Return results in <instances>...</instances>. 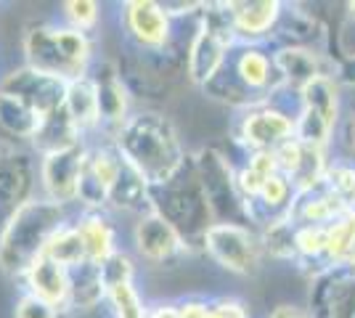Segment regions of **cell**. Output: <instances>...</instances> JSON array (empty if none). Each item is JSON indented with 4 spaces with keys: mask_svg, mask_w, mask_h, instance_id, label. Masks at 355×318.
Wrapping results in <instances>:
<instances>
[{
    "mask_svg": "<svg viewBox=\"0 0 355 318\" xmlns=\"http://www.w3.org/2000/svg\"><path fill=\"white\" fill-rule=\"evenodd\" d=\"M276 69L282 75V93L279 96H292L300 98V93L318 77H337V64L334 56H329L318 48H300V46H282L270 48ZM340 80V77H337Z\"/></svg>",
    "mask_w": 355,
    "mask_h": 318,
    "instance_id": "obj_14",
    "label": "cell"
},
{
    "mask_svg": "<svg viewBox=\"0 0 355 318\" xmlns=\"http://www.w3.org/2000/svg\"><path fill=\"white\" fill-rule=\"evenodd\" d=\"M324 186L329 191H334L342 202H347L350 207L355 204V162L350 157H329V165L324 173Z\"/></svg>",
    "mask_w": 355,
    "mask_h": 318,
    "instance_id": "obj_33",
    "label": "cell"
},
{
    "mask_svg": "<svg viewBox=\"0 0 355 318\" xmlns=\"http://www.w3.org/2000/svg\"><path fill=\"white\" fill-rule=\"evenodd\" d=\"M37 159L32 157V152L19 146L0 154V236L14 220L16 212L37 197Z\"/></svg>",
    "mask_w": 355,
    "mask_h": 318,
    "instance_id": "obj_12",
    "label": "cell"
},
{
    "mask_svg": "<svg viewBox=\"0 0 355 318\" xmlns=\"http://www.w3.org/2000/svg\"><path fill=\"white\" fill-rule=\"evenodd\" d=\"M101 279H104V287H117V284H130L135 279V263L128 252H114L109 260H104L101 265Z\"/></svg>",
    "mask_w": 355,
    "mask_h": 318,
    "instance_id": "obj_36",
    "label": "cell"
},
{
    "mask_svg": "<svg viewBox=\"0 0 355 318\" xmlns=\"http://www.w3.org/2000/svg\"><path fill=\"white\" fill-rule=\"evenodd\" d=\"M193 167H196L199 183L205 188L212 220L252 228L247 202L239 191L236 167L225 159V154H220L218 149H199L193 154Z\"/></svg>",
    "mask_w": 355,
    "mask_h": 318,
    "instance_id": "obj_7",
    "label": "cell"
},
{
    "mask_svg": "<svg viewBox=\"0 0 355 318\" xmlns=\"http://www.w3.org/2000/svg\"><path fill=\"white\" fill-rule=\"evenodd\" d=\"M268 318H313V316L308 310H302V308H295V305H279Z\"/></svg>",
    "mask_w": 355,
    "mask_h": 318,
    "instance_id": "obj_40",
    "label": "cell"
},
{
    "mask_svg": "<svg viewBox=\"0 0 355 318\" xmlns=\"http://www.w3.org/2000/svg\"><path fill=\"white\" fill-rule=\"evenodd\" d=\"M236 43L228 3H205L202 11L196 14L191 40H189L186 80L196 88H205L220 72V67Z\"/></svg>",
    "mask_w": 355,
    "mask_h": 318,
    "instance_id": "obj_6",
    "label": "cell"
},
{
    "mask_svg": "<svg viewBox=\"0 0 355 318\" xmlns=\"http://www.w3.org/2000/svg\"><path fill=\"white\" fill-rule=\"evenodd\" d=\"M347 210H350V204L342 202L334 191H329L321 183L311 191L297 194L292 210H289V220L295 226H329Z\"/></svg>",
    "mask_w": 355,
    "mask_h": 318,
    "instance_id": "obj_23",
    "label": "cell"
},
{
    "mask_svg": "<svg viewBox=\"0 0 355 318\" xmlns=\"http://www.w3.org/2000/svg\"><path fill=\"white\" fill-rule=\"evenodd\" d=\"M122 30L141 56H157L175 46V19L157 0L122 3Z\"/></svg>",
    "mask_w": 355,
    "mask_h": 318,
    "instance_id": "obj_9",
    "label": "cell"
},
{
    "mask_svg": "<svg viewBox=\"0 0 355 318\" xmlns=\"http://www.w3.org/2000/svg\"><path fill=\"white\" fill-rule=\"evenodd\" d=\"M340 133H342V146H345V157H350L355 162V106L342 117Z\"/></svg>",
    "mask_w": 355,
    "mask_h": 318,
    "instance_id": "obj_38",
    "label": "cell"
},
{
    "mask_svg": "<svg viewBox=\"0 0 355 318\" xmlns=\"http://www.w3.org/2000/svg\"><path fill=\"white\" fill-rule=\"evenodd\" d=\"M106 303V287L101 279V268L85 263L69 271V303L67 310H93Z\"/></svg>",
    "mask_w": 355,
    "mask_h": 318,
    "instance_id": "obj_28",
    "label": "cell"
},
{
    "mask_svg": "<svg viewBox=\"0 0 355 318\" xmlns=\"http://www.w3.org/2000/svg\"><path fill=\"white\" fill-rule=\"evenodd\" d=\"M125 167V159L112 138H106L96 146H88L83 178H80V194L77 204L80 210H104L109 202V191L117 183L119 173Z\"/></svg>",
    "mask_w": 355,
    "mask_h": 318,
    "instance_id": "obj_13",
    "label": "cell"
},
{
    "mask_svg": "<svg viewBox=\"0 0 355 318\" xmlns=\"http://www.w3.org/2000/svg\"><path fill=\"white\" fill-rule=\"evenodd\" d=\"M133 244L138 258L154 265L173 263L180 255H189V247L178 236V231L157 212H146L141 218H135L133 226Z\"/></svg>",
    "mask_w": 355,
    "mask_h": 318,
    "instance_id": "obj_18",
    "label": "cell"
},
{
    "mask_svg": "<svg viewBox=\"0 0 355 318\" xmlns=\"http://www.w3.org/2000/svg\"><path fill=\"white\" fill-rule=\"evenodd\" d=\"M300 106L318 114L321 120L340 130L342 125V82L337 77H318L300 93Z\"/></svg>",
    "mask_w": 355,
    "mask_h": 318,
    "instance_id": "obj_26",
    "label": "cell"
},
{
    "mask_svg": "<svg viewBox=\"0 0 355 318\" xmlns=\"http://www.w3.org/2000/svg\"><path fill=\"white\" fill-rule=\"evenodd\" d=\"M202 252L223 271L236 276H252L260 268L263 260V244L260 233L250 226H231V223H215L205 236Z\"/></svg>",
    "mask_w": 355,
    "mask_h": 318,
    "instance_id": "obj_10",
    "label": "cell"
},
{
    "mask_svg": "<svg viewBox=\"0 0 355 318\" xmlns=\"http://www.w3.org/2000/svg\"><path fill=\"white\" fill-rule=\"evenodd\" d=\"M72 220V207L45 197L30 199L0 236V271L11 279H21L32 263L45 255L53 233Z\"/></svg>",
    "mask_w": 355,
    "mask_h": 318,
    "instance_id": "obj_3",
    "label": "cell"
},
{
    "mask_svg": "<svg viewBox=\"0 0 355 318\" xmlns=\"http://www.w3.org/2000/svg\"><path fill=\"white\" fill-rule=\"evenodd\" d=\"M112 141L125 157V162L148 186L167 183L189 159L173 120L151 109L133 112L128 122L112 136Z\"/></svg>",
    "mask_w": 355,
    "mask_h": 318,
    "instance_id": "obj_1",
    "label": "cell"
},
{
    "mask_svg": "<svg viewBox=\"0 0 355 318\" xmlns=\"http://www.w3.org/2000/svg\"><path fill=\"white\" fill-rule=\"evenodd\" d=\"M90 77H93L96 93H98L101 133H106V138H112L133 114L130 112V88H128L122 69L114 61H98V64L93 61Z\"/></svg>",
    "mask_w": 355,
    "mask_h": 318,
    "instance_id": "obj_16",
    "label": "cell"
},
{
    "mask_svg": "<svg viewBox=\"0 0 355 318\" xmlns=\"http://www.w3.org/2000/svg\"><path fill=\"white\" fill-rule=\"evenodd\" d=\"M40 125H43V117L35 109L19 101L16 96L0 91V133L6 136L8 143L14 146H19L21 141L32 143L35 136L40 133Z\"/></svg>",
    "mask_w": 355,
    "mask_h": 318,
    "instance_id": "obj_25",
    "label": "cell"
},
{
    "mask_svg": "<svg viewBox=\"0 0 355 318\" xmlns=\"http://www.w3.org/2000/svg\"><path fill=\"white\" fill-rule=\"evenodd\" d=\"M297 112L284 106L279 98L241 109L236 120V143L247 154L252 152H276L282 143L295 138Z\"/></svg>",
    "mask_w": 355,
    "mask_h": 318,
    "instance_id": "obj_8",
    "label": "cell"
},
{
    "mask_svg": "<svg viewBox=\"0 0 355 318\" xmlns=\"http://www.w3.org/2000/svg\"><path fill=\"white\" fill-rule=\"evenodd\" d=\"M183 318H250L247 305L236 297H218V300H183L178 303Z\"/></svg>",
    "mask_w": 355,
    "mask_h": 318,
    "instance_id": "obj_31",
    "label": "cell"
},
{
    "mask_svg": "<svg viewBox=\"0 0 355 318\" xmlns=\"http://www.w3.org/2000/svg\"><path fill=\"white\" fill-rule=\"evenodd\" d=\"M286 3L279 0H231V24L239 43H260L268 46L279 27Z\"/></svg>",
    "mask_w": 355,
    "mask_h": 318,
    "instance_id": "obj_19",
    "label": "cell"
},
{
    "mask_svg": "<svg viewBox=\"0 0 355 318\" xmlns=\"http://www.w3.org/2000/svg\"><path fill=\"white\" fill-rule=\"evenodd\" d=\"M125 159V157H122ZM128 212V215H146L151 212V202H148V183L135 173L133 167L125 162L122 173H119L117 183L109 191V202H106V212Z\"/></svg>",
    "mask_w": 355,
    "mask_h": 318,
    "instance_id": "obj_27",
    "label": "cell"
},
{
    "mask_svg": "<svg viewBox=\"0 0 355 318\" xmlns=\"http://www.w3.org/2000/svg\"><path fill=\"white\" fill-rule=\"evenodd\" d=\"M6 152H11V149H0V154H6Z\"/></svg>",
    "mask_w": 355,
    "mask_h": 318,
    "instance_id": "obj_41",
    "label": "cell"
},
{
    "mask_svg": "<svg viewBox=\"0 0 355 318\" xmlns=\"http://www.w3.org/2000/svg\"><path fill=\"white\" fill-rule=\"evenodd\" d=\"M313 318H355V268H334L311 281Z\"/></svg>",
    "mask_w": 355,
    "mask_h": 318,
    "instance_id": "obj_17",
    "label": "cell"
},
{
    "mask_svg": "<svg viewBox=\"0 0 355 318\" xmlns=\"http://www.w3.org/2000/svg\"><path fill=\"white\" fill-rule=\"evenodd\" d=\"M14 318H61V310L35 294L21 292L14 305Z\"/></svg>",
    "mask_w": 355,
    "mask_h": 318,
    "instance_id": "obj_37",
    "label": "cell"
},
{
    "mask_svg": "<svg viewBox=\"0 0 355 318\" xmlns=\"http://www.w3.org/2000/svg\"><path fill=\"white\" fill-rule=\"evenodd\" d=\"M106 303L112 305L114 318H146L148 316V305L144 303V297L138 294L135 281L109 287L106 289Z\"/></svg>",
    "mask_w": 355,
    "mask_h": 318,
    "instance_id": "obj_34",
    "label": "cell"
},
{
    "mask_svg": "<svg viewBox=\"0 0 355 318\" xmlns=\"http://www.w3.org/2000/svg\"><path fill=\"white\" fill-rule=\"evenodd\" d=\"M260 233V244H263V252L270 255L273 260H286V263H295L297 265V249H295V223L286 218L282 223H273V226L257 231Z\"/></svg>",
    "mask_w": 355,
    "mask_h": 318,
    "instance_id": "obj_32",
    "label": "cell"
},
{
    "mask_svg": "<svg viewBox=\"0 0 355 318\" xmlns=\"http://www.w3.org/2000/svg\"><path fill=\"white\" fill-rule=\"evenodd\" d=\"M273 157H276L279 173H284L292 181L297 194H302V191H311V188L324 183V173L331 154L292 138V141L282 143L273 152Z\"/></svg>",
    "mask_w": 355,
    "mask_h": 318,
    "instance_id": "obj_20",
    "label": "cell"
},
{
    "mask_svg": "<svg viewBox=\"0 0 355 318\" xmlns=\"http://www.w3.org/2000/svg\"><path fill=\"white\" fill-rule=\"evenodd\" d=\"M24 64L64 82L85 77L93 67V40L90 35L72 30L67 24L32 21L24 30Z\"/></svg>",
    "mask_w": 355,
    "mask_h": 318,
    "instance_id": "obj_5",
    "label": "cell"
},
{
    "mask_svg": "<svg viewBox=\"0 0 355 318\" xmlns=\"http://www.w3.org/2000/svg\"><path fill=\"white\" fill-rule=\"evenodd\" d=\"M88 141H80L67 149L40 154L37 159V175H40V197L59 202L67 207H77V194H80V178L88 157Z\"/></svg>",
    "mask_w": 355,
    "mask_h": 318,
    "instance_id": "obj_11",
    "label": "cell"
},
{
    "mask_svg": "<svg viewBox=\"0 0 355 318\" xmlns=\"http://www.w3.org/2000/svg\"><path fill=\"white\" fill-rule=\"evenodd\" d=\"M64 21L67 27L90 35L101 21V6L96 0H67L64 6Z\"/></svg>",
    "mask_w": 355,
    "mask_h": 318,
    "instance_id": "obj_35",
    "label": "cell"
},
{
    "mask_svg": "<svg viewBox=\"0 0 355 318\" xmlns=\"http://www.w3.org/2000/svg\"><path fill=\"white\" fill-rule=\"evenodd\" d=\"M24 284V292L27 294H35L45 303H51L53 308H59L61 313L67 310V303H69V271L53 263L51 258H37L32 263L27 273L19 279Z\"/></svg>",
    "mask_w": 355,
    "mask_h": 318,
    "instance_id": "obj_21",
    "label": "cell"
},
{
    "mask_svg": "<svg viewBox=\"0 0 355 318\" xmlns=\"http://www.w3.org/2000/svg\"><path fill=\"white\" fill-rule=\"evenodd\" d=\"M146 318H183V316H180V308H178V303H162V305L148 308Z\"/></svg>",
    "mask_w": 355,
    "mask_h": 318,
    "instance_id": "obj_39",
    "label": "cell"
},
{
    "mask_svg": "<svg viewBox=\"0 0 355 318\" xmlns=\"http://www.w3.org/2000/svg\"><path fill=\"white\" fill-rule=\"evenodd\" d=\"M64 112L72 120V125L85 138L90 133H101V114H98V93L90 72L74 82H67L64 96Z\"/></svg>",
    "mask_w": 355,
    "mask_h": 318,
    "instance_id": "obj_24",
    "label": "cell"
},
{
    "mask_svg": "<svg viewBox=\"0 0 355 318\" xmlns=\"http://www.w3.org/2000/svg\"><path fill=\"white\" fill-rule=\"evenodd\" d=\"M151 212L164 218L178 231V236L189 247V252H202L207 231L215 226L209 212L205 188L199 183L193 157H189L183 167L162 186H148Z\"/></svg>",
    "mask_w": 355,
    "mask_h": 318,
    "instance_id": "obj_4",
    "label": "cell"
},
{
    "mask_svg": "<svg viewBox=\"0 0 355 318\" xmlns=\"http://www.w3.org/2000/svg\"><path fill=\"white\" fill-rule=\"evenodd\" d=\"M45 258H51L53 263L64 265L67 271H74V268H80V265L88 263L85 244H83L80 233H77V228H74V220L53 233V239H51L48 247H45Z\"/></svg>",
    "mask_w": 355,
    "mask_h": 318,
    "instance_id": "obj_30",
    "label": "cell"
},
{
    "mask_svg": "<svg viewBox=\"0 0 355 318\" xmlns=\"http://www.w3.org/2000/svg\"><path fill=\"white\" fill-rule=\"evenodd\" d=\"M202 91L215 101L239 109L273 101L282 93V75L276 69L273 51L260 43H236L220 72Z\"/></svg>",
    "mask_w": 355,
    "mask_h": 318,
    "instance_id": "obj_2",
    "label": "cell"
},
{
    "mask_svg": "<svg viewBox=\"0 0 355 318\" xmlns=\"http://www.w3.org/2000/svg\"><path fill=\"white\" fill-rule=\"evenodd\" d=\"M279 173V165H276V157L273 152H252L247 154V159L236 167V183H239V191L244 202L254 199V194L263 188V183Z\"/></svg>",
    "mask_w": 355,
    "mask_h": 318,
    "instance_id": "obj_29",
    "label": "cell"
},
{
    "mask_svg": "<svg viewBox=\"0 0 355 318\" xmlns=\"http://www.w3.org/2000/svg\"><path fill=\"white\" fill-rule=\"evenodd\" d=\"M74 228L80 233V239L85 244V255L88 263L101 265L114 252H119L117 244V228L112 223L109 212L104 210H80L74 215Z\"/></svg>",
    "mask_w": 355,
    "mask_h": 318,
    "instance_id": "obj_22",
    "label": "cell"
},
{
    "mask_svg": "<svg viewBox=\"0 0 355 318\" xmlns=\"http://www.w3.org/2000/svg\"><path fill=\"white\" fill-rule=\"evenodd\" d=\"M0 91L8 93V96H16L19 101H24L45 120V117L56 114L64 106L67 82L51 75H43V72H37V69L24 64L19 69H11L0 80Z\"/></svg>",
    "mask_w": 355,
    "mask_h": 318,
    "instance_id": "obj_15",
    "label": "cell"
}]
</instances>
